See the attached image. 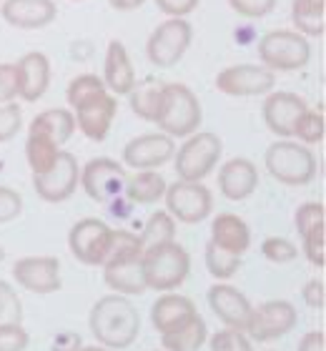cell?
I'll list each match as a JSON object with an SVG mask.
<instances>
[{
	"mask_svg": "<svg viewBox=\"0 0 326 351\" xmlns=\"http://www.w3.org/2000/svg\"><path fill=\"white\" fill-rule=\"evenodd\" d=\"M206 341H209L211 351H254L251 339H248L244 331H236V329L216 331V334L209 337Z\"/></svg>",
	"mask_w": 326,
	"mask_h": 351,
	"instance_id": "8d00e7d4",
	"label": "cell"
},
{
	"mask_svg": "<svg viewBox=\"0 0 326 351\" xmlns=\"http://www.w3.org/2000/svg\"><path fill=\"white\" fill-rule=\"evenodd\" d=\"M276 86V73L256 63H239L229 66L216 75V90L233 98H248V95H266Z\"/></svg>",
	"mask_w": 326,
	"mask_h": 351,
	"instance_id": "4fadbf2b",
	"label": "cell"
},
{
	"mask_svg": "<svg viewBox=\"0 0 326 351\" xmlns=\"http://www.w3.org/2000/svg\"><path fill=\"white\" fill-rule=\"evenodd\" d=\"M211 311L218 316V322L224 324L226 329L244 331L251 316V301L231 284H213L206 293Z\"/></svg>",
	"mask_w": 326,
	"mask_h": 351,
	"instance_id": "ac0fdd59",
	"label": "cell"
},
{
	"mask_svg": "<svg viewBox=\"0 0 326 351\" xmlns=\"http://www.w3.org/2000/svg\"><path fill=\"white\" fill-rule=\"evenodd\" d=\"M206 339H209L206 322L201 319V314H196L186 326L161 337V344H163V351H198L206 344Z\"/></svg>",
	"mask_w": 326,
	"mask_h": 351,
	"instance_id": "f546056e",
	"label": "cell"
},
{
	"mask_svg": "<svg viewBox=\"0 0 326 351\" xmlns=\"http://www.w3.org/2000/svg\"><path fill=\"white\" fill-rule=\"evenodd\" d=\"M196 314H198L196 304L189 296H178L174 291H166L151 306V324L161 337H166L171 331H178L181 326H186Z\"/></svg>",
	"mask_w": 326,
	"mask_h": 351,
	"instance_id": "7402d4cb",
	"label": "cell"
},
{
	"mask_svg": "<svg viewBox=\"0 0 326 351\" xmlns=\"http://www.w3.org/2000/svg\"><path fill=\"white\" fill-rule=\"evenodd\" d=\"M301 296H304V304L314 311H324L326 306V286L321 278H312L306 281L304 289H301Z\"/></svg>",
	"mask_w": 326,
	"mask_h": 351,
	"instance_id": "bcb514c9",
	"label": "cell"
},
{
	"mask_svg": "<svg viewBox=\"0 0 326 351\" xmlns=\"http://www.w3.org/2000/svg\"><path fill=\"white\" fill-rule=\"evenodd\" d=\"M324 231H326V223H321V226L312 228L309 234L301 236V251H304V256L309 258V263L312 266H316V269H324L326 263V251H324Z\"/></svg>",
	"mask_w": 326,
	"mask_h": 351,
	"instance_id": "74e56055",
	"label": "cell"
},
{
	"mask_svg": "<svg viewBox=\"0 0 326 351\" xmlns=\"http://www.w3.org/2000/svg\"><path fill=\"white\" fill-rule=\"evenodd\" d=\"M259 186V171L248 158H231L218 171V191L229 201H246Z\"/></svg>",
	"mask_w": 326,
	"mask_h": 351,
	"instance_id": "cb8c5ba5",
	"label": "cell"
},
{
	"mask_svg": "<svg viewBox=\"0 0 326 351\" xmlns=\"http://www.w3.org/2000/svg\"><path fill=\"white\" fill-rule=\"evenodd\" d=\"M58 156H60L58 143H53L45 136H38V133H28V141H25V161H28V169L33 171V176L48 173L56 166Z\"/></svg>",
	"mask_w": 326,
	"mask_h": 351,
	"instance_id": "4dcf8cb0",
	"label": "cell"
},
{
	"mask_svg": "<svg viewBox=\"0 0 326 351\" xmlns=\"http://www.w3.org/2000/svg\"><path fill=\"white\" fill-rule=\"evenodd\" d=\"M0 322L21 324V301L8 281L0 278Z\"/></svg>",
	"mask_w": 326,
	"mask_h": 351,
	"instance_id": "ee69618b",
	"label": "cell"
},
{
	"mask_svg": "<svg viewBox=\"0 0 326 351\" xmlns=\"http://www.w3.org/2000/svg\"><path fill=\"white\" fill-rule=\"evenodd\" d=\"M103 86L110 95H128L136 86V71L130 63L128 48L121 40H110L103 60Z\"/></svg>",
	"mask_w": 326,
	"mask_h": 351,
	"instance_id": "603a6c76",
	"label": "cell"
},
{
	"mask_svg": "<svg viewBox=\"0 0 326 351\" xmlns=\"http://www.w3.org/2000/svg\"><path fill=\"white\" fill-rule=\"evenodd\" d=\"M15 71H18V95L25 103L40 101L48 86H51V60H48V56L40 51L25 53L15 63Z\"/></svg>",
	"mask_w": 326,
	"mask_h": 351,
	"instance_id": "ffe728a7",
	"label": "cell"
},
{
	"mask_svg": "<svg viewBox=\"0 0 326 351\" xmlns=\"http://www.w3.org/2000/svg\"><path fill=\"white\" fill-rule=\"evenodd\" d=\"M261 66L276 71H299L312 60V43L296 30H268L259 40Z\"/></svg>",
	"mask_w": 326,
	"mask_h": 351,
	"instance_id": "52a82bcc",
	"label": "cell"
},
{
	"mask_svg": "<svg viewBox=\"0 0 326 351\" xmlns=\"http://www.w3.org/2000/svg\"><path fill=\"white\" fill-rule=\"evenodd\" d=\"M75 3H78V0H75Z\"/></svg>",
	"mask_w": 326,
	"mask_h": 351,
	"instance_id": "f5cc1de1",
	"label": "cell"
},
{
	"mask_svg": "<svg viewBox=\"0 0 326 351\" xmlns=\"http://www.w3.org/2000/svg\"><path fill=\"white\" fill-rule=\"evenodd\" d=\"M23 213V196L10 186H0V223H10Z\"/></svg>",
	"mask_w": 326,
	"mask_h": 351,
	"instance_id": "7bdbcfd3",
	"label": "cell"
},
{
	"mask_svg": "<svg viewBox=\"0 0 326 351\" xmlns=\"http://www.w3.org/2000/svg\"><path fill=\"white\" fill-rule=\"evenodd\" d=\"M206 269H209L211 276H216L218 281H226V278H231L236 271L241 269V256L239 254H231V251L221 249L216 243H211L206 246Z\"/></svg>",
	"mask_w": 326,
	"mask_h": 351,
	"instance_id": "1f68e13d",
	"label": "cell"
},
{
	"mask_svg": "<svg viewBox=\"0 0 326 351\" xmlns=\"http://www.w3.org/2000/svg\"><path fill=\"white\" fill-rule=\"evenodd\" d=\"M163 201H166V211L174 216V221H181V223H201L213 211V196L203 183H171L166 186Z\"/></svg>",
	"mask_w": 326,
	"mask_h": 351,
	"instance_id": "30bf717a",
	"label": "cell"
},
{
	"mask_svg": "<svg viewBox=\"0 0 326 351\" xmlns=\"http://www.w3.org/2000/svg\"><path fill=\"white\" fill-rule=\"evenodd\" d=\"M291 21L304 38H321L326 30V0H294Z\"/></svg>",
	"mask_w": 326,
	"mask_h": 351,
	"instance_id": "83f0119b",
	"label": "cell"
},
{
	"mask_svg": "<svg viewBox=\"0 0 326 351\" xmlns=\"http://www.w3.org/2000/svg\"><path fill=\"white\" fill-rule=\"evenodd\" d=\"M101 90H106L103 78H98V75H93V73H80L68 83L65 98H68V106H75L78 101H83V98H88V95H93V93H101Z\"/></svg>",
	"mask_w": 326,
	"mask_h": 351,
	"instance_id": "d590c367",
	"label": "cell"
},
{
	"mask_svg": "<svg viewBox=\"0 0 326 351\" xmlns=\"http://www.w3.org/2000/svg\"><path fill=\"white\" fill-rule=\"evenodd\" d=\"M143 278L151 291H176L191 274V256L181 243L163 241L145 246L143 256Z\"/></svg>",
	"mask_w": 326,
	"mask_h": 351,
	"instance_id": "3957f363",
	"label": "cell"
},
{
	"mask_svg": "<svg viewBox=\"0 0 326 351\" xmlns=\"http://www.w3.org/2000/svg\"><path fill=\"white\" fill-rule=\"evenodd\" d=\"M88 326L98 344L110 351H121L136 341L141 331V316L128 296L110 293L93 304L88 314Z\"/></svg>",
	"mask_w": 326,
	"mask_h": 351,
	"instance_id": "7a4b0ae2",
	"label": "cell"
},
{
	"mask_svg": "<svg viewBox=\"0 0 326 351\" xmlns=\"http://www.w3.org/2000/svg\"><path fill=\"white\" fill-rule=\"evenodd\" d=\"M161 98H163V83H156L153 78H148L143 83H136L133 90L128 93L130 110L138 118L148 121V123H156L161 110Z\"/></svg>",
	"mask_w": 326,
	"mask_h": 351,
	"instance_id": "f1b7e54d",
	"label": "cell"
},
{
	"mask_svg": "<svg viewBox=\"0 0 326 351\" xmlns=\"http://www.w3.org/2000/svg\"><path fill=\"white\" fill-rule=\"evenodd\" d=\"M211 243H216L221 249L241 256L251 246V228H248V223L241 216L224 211L211 221Z\"/></svg>",
	"mask_w": 326,
	"mask_h": 351,
	"instance_id": "d4e9b609",
	"label": "cell"
},
{
	"mask_svg": "<svg viewBox=\"0 0 326 351\" xmlns=\"http://www.w3.org/2000/svg\"><path fill=\"white\" fill-rule=\"evenodd\" d=\"M266 171L283 186H306L316 176V156L299 141H276L264 156Z\"/></svg>",
	"mask_w": 326,
	"mask_h": 351,
	"instance_id": "5b68a950",
	"label": "cell"
},
{
	"mask_svg": "<svg viewBox=\"0 0 326 351\" xmlns=\"http://www.w3.org/2000/svg\"><path fill=\"white\" fill-rule=\"evenodd\" d=\"M201 0H156V8L168 18H186L198 8Z\"/></svg>",
	"mask_w": 326,
	"mask_h": 351,
	"instance_id": "7dc6e473",
	"label": "cell"
},
{
	"mask_svg": "<svg viewBox=\"0 0 326 351\" xmlns=\"http://www.w3.org/2000/svg\"><path fill=\"white\" fill-rule=\"evenodd\" d=\"M229 5L236 15L248 18V21H259L266 18L276 8V0H229Z\"/></svg>",
	"mask_w": 326,
	"mask_h": 351,
	"instance_id": "b9f144b4",
	"label": "cell"
},
{
	"mask_svg": "<svg viewBox=\"0 0 326 351\" xmlns=\"http://www.w3.org/2000/svg\"><path fill=\"white\" fill-rule=\"evenodd\" d=\"M113 228L101 219H83L68 231V249L86 266H103L110 251Z\"/></svg>",
	"mask_w": 326,
	"mask_h": 351,
	"instance_id": "8fae6325",
	"label": "cell"
},
{
	"mask_svg": "<svg viewBox=\"0 0 326 351\" xmlns=\"http://www.w3.org/2000/svg\"><path fill=\"white\" fill-rule=\"evenodd\" d=\"M18 98V71L15 63H0V106Z\"/></svg>",
	"mask_w": 326,
	"mask_h": 351,
	"instance_id": "f6af8a7d",
	"label": "cell"
},
{
	"mask_svg": "<svg viewBox=\"0 0 326 351\" xmlns=\"http://www.w3.org/2000/svg\"><path fill=\"white\" fill-rule=\"evenodd\" d=\"M143 243L145 246H153V243H163V241H176V221L168 211H156L148 216L143 226Z\"/></svg>",
	"mask_w": 326,
	"mask_h": 351,
	"instance_id": "836d02e7",
	"label": "cell"
},
{
	"mask_svg": "<svg viewBox=\"0 0 326 351\" xmlns=\"http://www.w3.org/2000/svg\"><path fill=\"white\" fill-rule=\"evenodd\" d=\"M143 249L145 243L141 236L124 231V228H113L110 251L103 261V281L113 293L141 296L148 291L143 278V263H141Z\"/></svg>",
	"mask_w": 326,
	"mask_h": 351,
	"instance_id": "6da1fadb",
	"label": "cell"
},
{
	"mask_svg": "<svg viewBox=\"0 0 326 351\" xmlns=\"http://www.w3.org/2000/svg\"><path fill=\"white\" fill-rule=\"evenodd\" d=\"M203 121V110L198 95L183 83H163V98H161V110L156 125L161 133L171 138H189L191 133L198 131Z\"/></svg>",
	"mask_w": 326,
	"mask_h": 351,
	"instance_id": "277c9868",
	"label": "cell"
},
{
	"mask_svg": "<svg viewBox=\"0 0 326 351\" xmlns=\"http://www.w3.org/2000/svg\"><path fill=\"white\" fill-rule=\"evenodd\" d=\"M30 344L28 331L15 322H0V351H25Z\"/></svg>",
	"mask_w": 326,
	"mask_h": 351,
	"instance_id": "ab89813d",
	"label": "cell"
},
{
	"mask_svg": "<svg viewBox=\"0 0 326 351\" xmlns=\"http://www.w3.org/2000/svg\"><path fill=\"white\" fill-rule=\"evenodd\" d=\"M126 169L110 158H93L80 169V186L98 204H108L118 198L126 189Z\"/></svg>",
	"mask_w": 326,
	"mask_h": 351,
	"instance_id": "5bb4252c",
	"label": "cell"
},
{
	"mask_svg": "<svg viewBox=\"0 0 326 351\" xmlns=\"http://www.w3.org/2000/svg\"><path fill=\"white\" fill-rule=\"evenodd\" d=\"M145 0H108V5L110 8H116V10H136V8L143 5Z\"/></svg>",
	"mask_w": 326,
	"mask_h": 351,
	"instance_id": "681fc988",
	"label": "cell"
},
{
	"mask_svg": "<svg viewBox=\"0 0 326 351\" xmlns=\"http://www.w3.org/2000/svg\"><path fill=\"white\" fill-rule=\"evenodd\" d=\"M299 314L296 306L291 301L276 299V301H264L256 308H251L248 324L244 334L251 341H274L296 329Z\"/></svg>",
	"mask_w": 326,
	"mask_h": 351,
	"instance_id": "9c48e42d",
	"label": "cell"
},
{
	"mask_svg": "<svg viewBox=\"0 0 326 351\" xmlns=\"http://www.w3.org/2000/svg\"><path fill=\"white\" fill-rule=\"evenodd\" d=\"M23 125V113L21 108L13 103H3L0 106V143H8L10 138L18 136Z\"/></svg>",
	"mask_w": 326,
	"mask_h": 351,
	"instance_id": "60d3db41",
	"label": "cell"
},
{
	"mask_svg": "<svg viewBox=\"0 0 326 351\" xmlns=\"http://www.w3.org/2000/svg\"><path fill=\"white\" fill-rule=\"evenodd\" d=\"M73 108V118H75V128H78L86 138L101 143L108 136L110 125L116 121L118 113V98L110 95L108 90H101V93H93L78 101Z\"/></svg>",
	"mask_w": 326,
	"mask_h": 351,
	"instance_id": "7c38bea8",
	"label": "cell"
},
{
	"mask_svg": "<svg viewBox=\"0 0 326 351\" xmlns=\"http://www.w3.org/2000/svg\"><path fill=\"white\" fill-rule=\"evenodd\" d=\"M176 154V143L166 133H143L130 138L124 148V163L133 171H156Z\"/></svg>",
	"mask_w": 326,
	"mask_h": 351,
	"instance_id": "2e32d148",
	"label": "cell"
},
{
	"mask_svg": "<svg viewBox=\"0 0 326 351\" xmlns=\"http://www.w3.org/2000/svg\"><path fill=\"white\" fill-rule=\"evenodd\" d=\"M324 133H326V123H324L321 110L306 108L304 113H301V118L296 121V125H294V133H291V136H296V141L304 143V146H316V143L324 141Z\"/></svg>",
	"mask_w": 326,
	"mask_h": 351,
	"instance_id": "d6a6232c",
	"label": "cell"
},
{
	"mask_svg": "<svg viewBox=\"0 0 326 351\" xmlns=\"http://www.w3.org/2000/svg\"><path fill=\"white\" fill-rule=\"evenodd\" d=\"M166 186H168L166 178H163L159 171H138L136 176H130L128 181H126L124 191L130 204L151 206L163 198Z\"/></svg>",
	"mask_w": 326,
	"mask_h": 351,
	"instance_id": "4316f807",
	"label": "cell"
},
{
	"mask_svg": "<svg viewBox=\"0 0 326 351\" xmlns=\"http://www.w3.org/2000/svg\"><path fill=\"white\" fill-rule=\"evenodd\" d=\"M78 351H110V349H106V346H83Z\"/></svg>",
	"mask_w": 326,
	"mask_h": 351,
	"instance_id": "f907efd6",
	"label": "cell"
},
{
	"mask_svg": "<svg viewBox=\"0 0 326 351\" xmlns=\"http://www.w3.org/2000/svg\"><path fill=\"white\" fill-rule=\"evenodd\" d=\"M194 40V28L186 18H168L151 33L145 43V56L156 68H171L186 56Z\"/></svg>",
	"mask_w": 326,
	"mask_h": 351,
	"instance_id": "ba28073f",
	"label": "cell"
},
{
	"mask_svg": "<svg viewBox=\"0 0 326 351\" xmlns=\"http://www.w3.org/2000/svg\"><path fill=\"white\" fill-rule=\"evenodd\" d=\"M15 284L25 291L48 296L60 289V261L56 256H25L13 263Z\"/></svg>",
	"mask_w": 326,
	"mask_h": 351,
	"instance_id": "e0dca14e",
	"label": "cell"
},
{
	"mask_svg": "<svg viewBox=\"0 0 326 351\" xmlns=\"http://www.w3.org/2000/svg\"><path fill=\"white\" fill-rule=\"evenodd\" d=\"M309 108L306 101L301 95L291 93V90H276V93H268L266 101H264V121H266V128L281 138H291L294 133V125L301 118V113Z\"/></svg>",
	"mask_w": 326,
	"mask_h": 351,
	"instance_id": "d6986e66",
	"label": "cell"
},
{
	"mask_svg": "<svg viewBox=\"0 0 326 351\" xmlns=\"http://www.w3.org/2000/svg\"><path fill=\"white\" fill-rule=\"evenodd\" d=\"M0 15L13 28L38 30L56 21L58 8L53 0H5L0 5Z\"/></svg>",
	"mask_w": 326,
	"mask_h": 351,
	"instance_id": "44dd1931",
	"label": "cell"
},
{
	"mask_svg": "<svg viewBox=\"0 0 326 351\" xmlns=\"http://www.w3.org/2000/svg\"><path fill=\"white\" fill-rule=\"evenodd\" d=\"M296 351H326V334L324 331H309L306 337H301Z\"/></svg>",
	"mask_w": 326,
	"mask_h": 351,
	"instance_id": "c3c4849f",
	"label": "cell"
},
{
	"mask_svg": "<svg viewBox=\"0 0 326 351\" xmlns=\"http://www.w3.org/2000/svg\"><path fill=\"white\" fill-rule=\"evenodd\" d=\"M80 183V166L75 156L68 151H60L58 161L48 173L33 176V189L48 204H63L75 193Z\"/></svg>",
	"mask_w": 326,
	"mask_h": 351,
	"instance_id": "9a60e30c",
	"label": "cell"
},
{
	"mask_svg": "<svg viewBox=\"0 0 326 351\" xmlns=\"http://www.w3.org/2000/svg\"><path fill=\"white\" fill-rule=\"evenodd\" d=\"M326 223V208L321 201H309V204H301L294 213V226H296V234L304 236L309 234L312 228Z\"/></svg>",
	"mask_w": 326,
	"mask_h": 351,
	"instance_id": "e575fe53",
	"label": "cell"
},
{
	"mask_svg": "<svg viewBox=\"0 0 326 351\" xmlns=\"http://www.w3.org/2000/svg\"><path fill=\"white\" fill-rule=\"evenodd\" d=\"M28 133H38V136H45L51 138L53 143H68L71 136L75 133V118H73L71 110L65 108H48L40 110L28 125Z\"/></svg>",
	"mask_w": 326,
	"mask_h": 351,
	"instance_id": "484cf974",
	"label": "cell"
},
{
	"mask_svg": "<svg viewBox=\"0 0 326 351\" xmlns=\"http://www.w3.org/2000/svg\"><path fill=\"white\" fill-rule=\"evenodd\" d=\"M3 258H5V249H3V246H0V261H3Z\"/></svg>",
	"mask_w": 326,
	"mask_h": 351,
	"instance_id": "816d5d0a",
	"label": "cell"
},
{
	"mask_svg": "<svg viewBox=\"0 0 326 351\" xmlns=\"http://www.w3.org/2000/svg\"><path fill=\"white\" fill-rule=\"evenodd\" d=\"M261 254L271 263H289L299 256L296 246L289 239H281V236H268L266 241L261 243Z\"/></svg>",
	"mask_w": 326,
	"mask_h": 351,
	"instance_id": "f35d334b",
	"label": "cell"
},
{
	"mask_svg": "<svg viewBox=\"0 0 326 351\" xmlns=\"http://www.w3.org/2000/svg\"><path fill=\"white\" fill-rule=\"evenodd\" d=\"M221 154H224V143L216 133H191L189 138L183 141V146L174 154L178 181L201 183L211 171L216 169V163L221 161Z\"/></svg>",
	"mask_w": 326,
	"mask_h": 351,
	"instance_id": "8992f818",
	"label": "cell"
}]
</instances>
